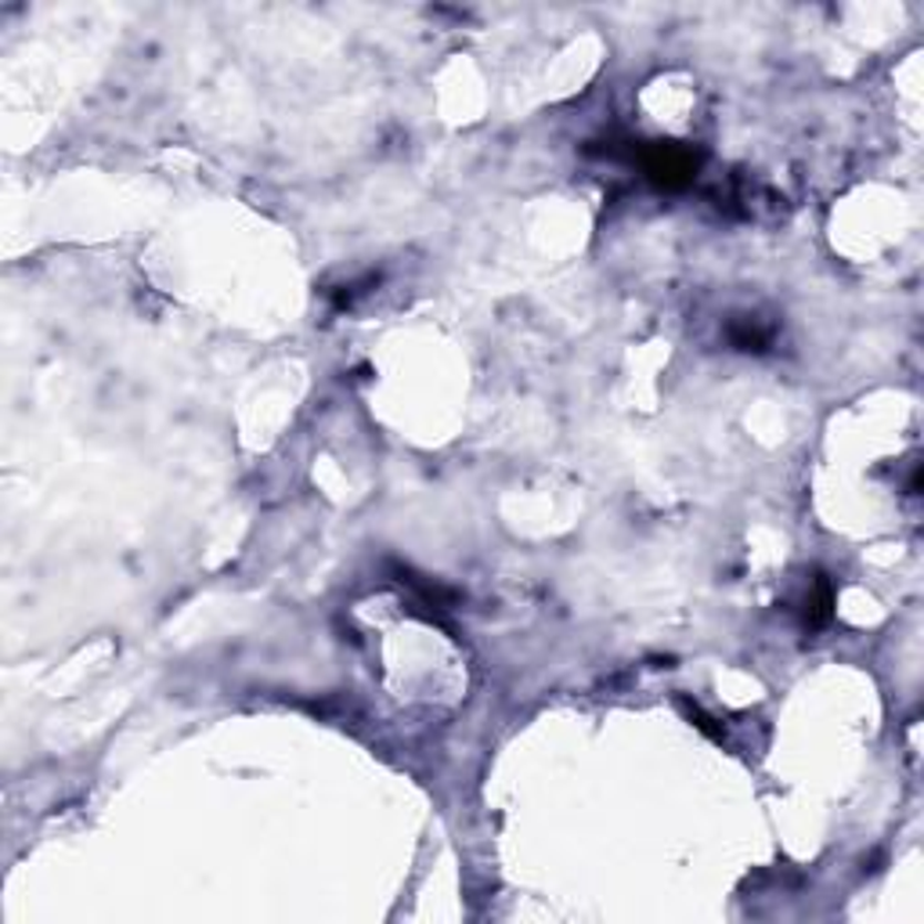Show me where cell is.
<instances>
[{"instance_id": "obj_2", "label": "cell", "mask_w": 924, "mask_h": 924, "mask_svg": "<svg viewBox=\"0 0 924 924\" xmlns=\"http://www.w3.org/2000/svg\"><path fill=\"white\" fill-rule=\"evenodd\" d=\"M805 618H809V625H823L831 618V585L828 582H817V596L809 599V610H805Z\"/></svg>"}, {"instance_id": "obj_1", "label": "cell", "mask_w": 924, "mask_h": 924, "mask_svg": "<svg viewBox=\"0 0 924 924\" xmlns=\"http://www.w3.org/2000/svg\"><path fill=\"white\" fill-rule=\"evenodd\" d=\"M633 156L639 160L650 185L665 192H679L686 185H694L697 171H701V152L686 148L679 142H643L639 148H633Z\"/></svg>"}]
</instances>
